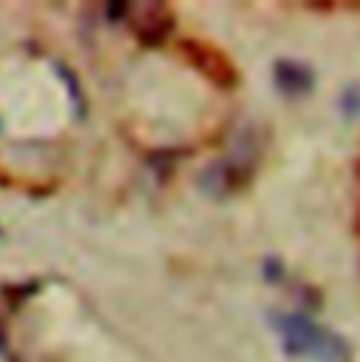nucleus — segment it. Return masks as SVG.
<instances>
[{"label":"nucleus","instance_id":"obj_1","mask_svg":"<svg viewBox=\"0 0 360 362\" xmlns=\"http://www.w3.org/2000/svg\"><path fill=\"white\" fill-rule=\"evenodd\" d=\"M268 323L281 351L301 362H352L349 346L332 329L315 323L304 312H270Z\"/></svg>","mask_w":360,"mask_h":362},{"label":"nucleus","instance_id":"obj_2","mask_svg":"<svg viewBox=\"0 0 360 362\" xmlns=\"http://www.w3.org/2000/svg\"><path fill=\"white\" fill-rule=\"evenodd\" d=\"M273 85L284 98H304L315 88V74L298 59H279L273 65Z\"/></svg>","mask_w":360,"mask_h":362},{"label":"nucleus","instance_id":"obj_3","mask_svg":"<svg viewBox=\"0 0 360 362\" xmlns=\"http://www.w3.org/2000/svg\"><path fill=\"white\" fill-rule=\"evenodd\" d=\"M54 68H57V71H60V76H62V79L68 82V90H71V101H74V107H77V112L82 115V110H85V107H82V88L77 85V79H74V74H71V71H68L65 65H54Z\"/></svg>","mask_w":360,"mask_h":362},{"label":"nucleus","instance_id":"obj_4","mask_svg":"<svg viewBox=\"0 0 360 362\" xmlns=\"http://www.w3.org/2000/svg\"><path fill=\"white\" fill-rule=\"evenodd\" d=\"M6 349V337H3V332H0V351Z\"/></svg>","mask_w":360,"mask_h":362}]
</instances>
